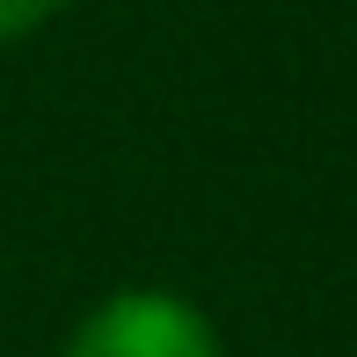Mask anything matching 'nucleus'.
<instances>
[{
    "instance_id": "obj_2",
    "label": "nucleus",
    "mask_w": 357,
    "mask_h": 357,
    "mask_svg": "<svg viewBox=\"0 0 357 357\" xmlns=\"http://www.w3.org/2000/svg\"><path fill=\"white\" fill-rule=\"evenodd\" d=\"M59 8H66V0H0V44H15V37H29V29H44Z\"/></svg>"
},
{
    "instance_id": "obj_1",
    "label": "nucleus",
    "mask_w": 357,
    "mask_h": 357,
    "mask_svg": "<svg viewBox=\"0 0 357 357\" xmlns=\"http://www.w3.org/2000/svg\"><path fill=\"white\" fill-rule=\"evenodd\" d=\"M59 357H219V328L204 306L160 284H124L73 321Z\"/></svg>"
}]
</instances>
